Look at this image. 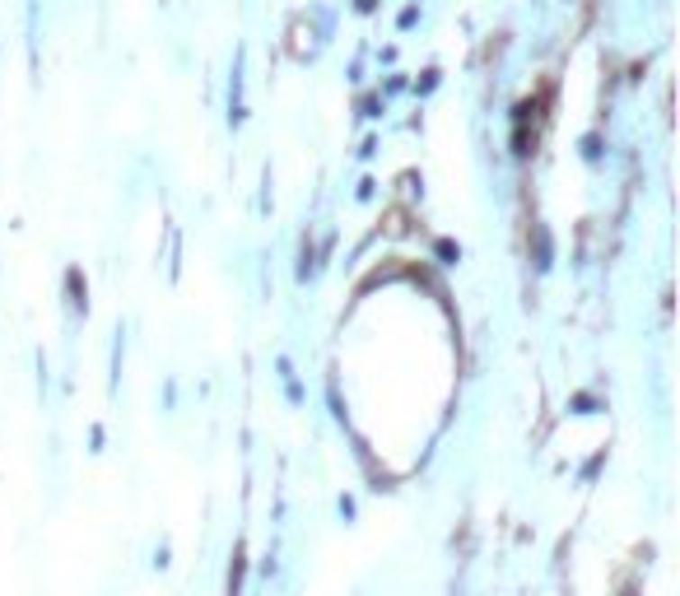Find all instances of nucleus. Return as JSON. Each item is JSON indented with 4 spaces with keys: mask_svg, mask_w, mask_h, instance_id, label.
<instances>
[{
    "mask_svg": "<svg viewBox=\"0 0 680 596\" xmlns=\"http://www.w3.org/2000/svg\"><path fill=\"white\" fill-rule=\"evenodd\" d=\"M536 266H540V270L550 266V233H546V229H536Z\"/></svg>",
    "mask_w": 680,
    "mask_h": 596,
    "instance_id": "nucleus-1",
    "label": "nucleus"
}]
</instances>
